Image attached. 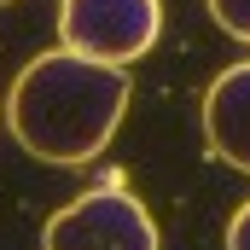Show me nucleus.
Here are the masks:
<instances>
[{
  "instance_id": "obj_3",
  "label": "nucleus",
  "mask_w": 250,
  "mask_h": 250,
  "mask_svg": "<svg viewBox=\"0 0 250 250\" xmlns=\"http://www.w3.org/2000/svg\"><path fill=\"white\" fill-rule=\"evenodd\" d=\"M163 35V0H59V47L105 64L146 59Z\"/></svg>"
},
{
  "instance_id": "obj_4",
  "label": "nucleus",
  "mask_w": 250,
  "mask_h": 250,
  "mask_svg": "<svg viewBox=\"0 0 250 250\" xmlns=\"http://www.w3.org/2000/svg\"><path fill=\"white\" fill-rule=\"evenodd\" d=\"M204 140L221 163L250 175V59L227 64L204 87Z\"/></svg>"
},
{
  "instance_id": "obj_5",
  "label": "nucleus",
  "mask_w": 250,
  "mask_h": 250,
  "mask_svg": "<svg viewBox=\"0 0 250 250\" xmlns=\"http://www.w3.org/2000/svg\"><path fill=\"white\" fill-rule=\"evenodd\" d=\"M209 18H215L233 41L250 47V0H209Z\"/></svg>"
},
{
  "instance_id": "obj_7",
  "label": "nucleus",
  "mask_w": 250,
  "mask_h": 250,
  "mask_svg": "<svg viewBox=\"0 0 250 250\" xmlns=\"http://www.w3.org/2000/svg\"><path fill=\"white\" fill-rule=\"evenodd\" d=\"M0 6H6V0H0Z\"/></svg>"
},
{
  "instance_id": "obj_1",
  "label": "nucleus",
  "mask_w": 250,
  "mask_h": 250,
  "mask_svg": "<svg viewBox=\"0 0 250 250\" xmlns=\"http://www.w3.org/2000/svg\"><path fill=\"white\" fill-rule=\"evenodd\" d=\"M128 64H105L87 53L53 47L18 70L6 93V128L12 140L41 163H93L128 117Z\"/></svg>"
},
{
  "instance_id": "obj_6",
  "label": "nucleus",
  "mask_w": 250,
  "mask_h": 250,
  "mask_svg": "<svg viewBox=\"0 0 250 250\" xmlns=\"http://www.w3.org/2000/svg\"><path fill=\"white\" fill-rule=\"evenodd\" d=\"M227 250H250V198L233 209V221H227Z\"/></svg>"
},
{
  "instance_id": "obj_2",
  "label": "nucleus",
  "mask_w": 250,
  "mask_h": 250,
  "mask_svg": "<svg viewBox=\"0 0 250 250\" xmlns=\"http://www.w3.org/2000/svg\"><path fill=\"white\" fill-rule=\"evenodd\" d=\"M41 250H163L151 209L128 187H87L59 215H47Z\"/></svg>"
}]
</instances>
